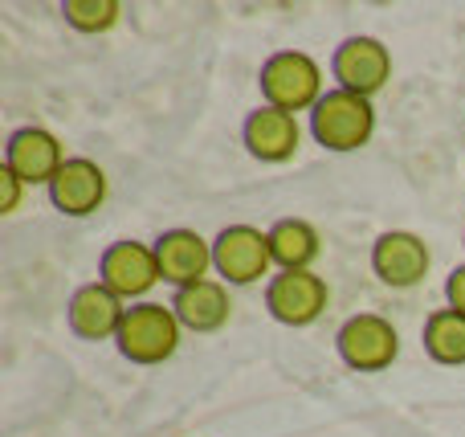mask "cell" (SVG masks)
<instances>
[{
	"label": "cell",
	"mask_w": 465,
	"mask_h": 437,
	"mask_svg": "<svg viewBox=\"0 0 465 437\" xmlns=\"http://www.w3.org/2000/svg\"><path fill=\"white\" fill-rule=\"evenodd\" d=\"M311 135L327 152H360L376 135V106L351 90H327L311 111Z\"/></svg>",
	"instance_id": "obj_1"
},
{
	"label": "cell",
	"mask_w": 465,
	"mask_h": 437,
	"mask_svg": "<svg viewBox=\"0 0 465 437\" xmlns=\"http://www.w3.org/2000/svg\"><path fill=\"white\" fill-rule=\"evenodd\" d=\"M180 335H184V327H180L176 311L163 307V303L147 299V303L127 307V319H123L114 343H119V356L123 360L152 368V364H163V360L176 356Z\"/></svg>",
	"instance_id": "obj_2"
},
{
	"label": "cell",
	"mask_w": 465,
	"mask_h": 437,
	"mask_svg": "<svg viewBox=\"0 0 465 437\" xmlns=\"http://www.w3.org/2000/svg\"><path fill=\"white\" fill-rule=\"evenodd\" d=\"M262 98L265 106H278L286 114L314 111L327 90H322V65L302 49H282L262 65Z\"/></svg>",
	"instance_id": "obj_3"
},
{
	"label": "cell",
	"mask_w": 465,
	"mask_h": 437,
	"mask_svg": "<svg viewBox=\"0 0 465 437\" xmlns=\"http://www.w3.org/2000/svg\"><path fill=\"white\" fill-rule=\"evenodd\" d=\"M213 270L225 286H253L262 274L273 270L270 229L257 225H225L213 237Z\"/></svg>",
	"instance_id": "obj_4"
},
{
	"label": "cell",
	"mask_w": 465,
	"mask_h": 437,
	"mask_svg": "<svg viewBox=\"0 0 465 437\" xmlns=\"http://www.w3.org/2000/svg\"><path fill=\"white\" fill-rule=\"evenodd\" d=\"M335 348H339V360L347 368H355V372H384L401 356V335H396V327L384 315L363 311V315H351L339 327Z\"/></svg>",
	"instance_id": "obj_5"
},
{
	"label": "cell",
	"mask_w": 465,
	"mask_h": 437,
	"mask_svg": "<svg viewBox=\"0 0 465 437\" xmlns=\"http://www.w3.org/2000/svg\"><path fill=\"white\" fill-rule=\"evenodd\" d=\"M331 286L314 270H278L265 286V311L282 327H311L327 311Z\"/></svg>",
	"instance_id": "obj_6"
},
{
	"label": "cell",
	"mask_w": 465,
	"mask_h": 437,
	"mask_svg": "<svg viewBox=\"0 0 465 437\" xmlns=\"http://www.w3.org/2000/svg\"><path fill=\"white\" fill-rule=\"evenodd\" d=\"M98 283L111 286V291L119 294L123 303H131V307H135V303H147L152 286L163 283L160 262H155V245L131 242V237L114 242L111 250L103 253V262H98Z\"/></svg>",
	"instance_id": "obj_7"
},
{
	"label": "cell",
	"mask_w": 465,
	"mask_h": 437,
	"mask_svg": "<svg viewBox=\"0 0 465 437\" xmlns=\"http://www.w3.org/2000/svg\"><path fill=\"white\" fill-rule=\"evenodd\" d=\"M331 74H335L339 90L376 98L392 78V54L380 37H347L331 57Z\"/></svg>",
	"instance_id": "obj_8"
},
{
	"label": "cell",
	"mask_w": 465,
	"mask_h": 437,
	"mask_svg": "<svg viewBox=\"0 0 465 437\" xmlns=\"http://www.w3.org/2000/svg\"><path fill=\"white\" fill-rule=\"evenodd\" d=\"M429 266H433V253H429L425 237L412 229H388L371 245V270L392 291H409V286L425 283Z\"/></svg>",
	"instance_id": "obj_9"
},
{
	"label": "cell",
	"mask_w": 465,
	"mask_h": 437,
	"mask_svg": "<svg viewBox=\"0 0 465 437\" xmlns=\"http://www.w3.org/2000/svg\"><path fill=\"white\" fill-rule=\"evenodd\" d=\"M70 160L62 139L49 127H16L5 144V164L25 180V184H54L62 164Z\"/></svg>",
	"instance_id": "obj_10"
},
{
	"label": "cell",
	"mask_w": 465,
	"mask_h": 437,
	"mask_svg": "<svg viewBox=\"0 0 465 437\" xmlns=\"http://www.w3.org/2000/svg\"><path fill=\"white\" fill-rule=\"evenodd\" d=\"M155 262H160V278L176 291L204 283L213 270V242L196 229H168V233L155 237Z\"/></svg>",
	"instance_id": "obj_11"
},
{
	"label": "cell",
	"mask_w": 465,
	"mask_h": 437,
	"mask_svg": "<svg viewBox=\"0 0 465 437\" xmlns=\"http://www.w3.org/2000/svg\"><path fill=\"white\" fill-rule=\"evenodd\" d=\"M241 139H245V152L262 164H286L298 155V144H302V127H298V114H286L278 106H257L249 111L245 127H241Z\"/></svg>",
	"instance_id": "obj_12"
},
{
	"label": "cell",
	"mask_w": 465,
	"mask_h": 437,
	"mask_svg": "<svg viewBox=\"0 0 465 437\" xmlns=\"http://www.w3.org/2000/svg\"><path fill=\"white\" fill-rule=\"evenodd\" d=\"M65 319H70V332L86 343L98 340H114L127 319V303L103 283H86L74 291L70 307H65Z\"/></svg>",
	"instance_id": "obj_13"
},
{
	"label": "cell",
	"mask_w": 465,
	"mask_h": 437,
	"mask_svg": "<svg viewBox=\"0 0 465 437\" xmlns=\"http://www.w3.org/2000/svg\"><path fill=\"white\" fill-rule=\"evenodd\" d=\"M106 201V172L86 155H70L49 184V204L62 217H90Z\"/></svg>",
	"instance_id": "obj_14"
},
{
	"label": "cell",
	"mask_w": 465,
	"mask_h": 437,
	"mask_svg": "<svg viewBox=\"0 0 465 437\" xmlns=\"http://www.w3.org/2000/svg\"><path fill=\"white\" fill-rule=\"evenodd\" d=\"M176 311L180 327L184 332H196V335H213L229 323L232 315V299H229V286L221 278H204V283H193V286H180L168 303Z\"/></svg>",
	"instance_id": "obj_15"
},
{
	"label": "cell",
	"mask_w": 465,
	"mask_h": 437,
	"mask_svg": "<svg viewBox=\"0 0 465 437\" xmlns=\"http://www.w3.org/2000/svg\"><path fill=\"white\" fill-rule=\"evenodd\" d=\"M270 253L278 270H311L322 253V237L311 221L282 217L270 225Z\"/></svg>",
	"instance_id": "obj_16"
},
{
	"label": "cell",
	"mask_w": 465,
	"mask_h": 437,
	"mask_svg": "<svg viewBox=\"0 0 465 437\" xmlns=\"http://www.w3.org/2000/svg\"><path fill=\"white\" fill-rule=\"evenodd\" d=\"M425 352L437 364L461 368L465 364V315L453 307H441L425 319Z\"/></svg>",
	"instance_id": "obj_17"
},
{
	"label": "cell",
	"mask_w": 465,
	"mask_h": 437,
	"mask_svg": "<svg viewBox=\"0 0 465 437\" xmlns=\"http://www.w3.org/2000/svg\"><path fill=\"white\" fill-rule=\"evenodd\" d=\"M62 13L78 33H106L119 25L123 5L119 0H65Z\"/></svg>",
	"instance_id": "obj_18"
},
{
	"label": "cell",
	"mask_w": 465,
	"mask_h": 437,
	"mask_svg": "<svg viewBox=\"0 0 465 437\" xmlns=\"http://www.w3.org/2000/svg\"><path fill=\"white\" fill-rule=\"evenodd\" d=\"M21 196H25V180L5 164L0 168V213H16L21 209Z\"/></svg>",
	"instance_id": "obj_19"
},
{
	"label": "cell",
	"mask_w": 465,
	"mask_h": 437,
	"mask_svg": "<svg viewBox=\"0 0 465 437\" xmlns=\"http://www.w3.org/2000/svg\"><path fill=\"white\" fill-rule=\"evenodd\" d=\"M445 299H450L453 311H461V315H465V262L453 270L450 278H445Z\"/></svg>",
	"instance_id": "obj_20"
}]
</instances>
